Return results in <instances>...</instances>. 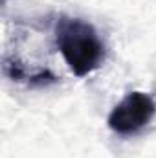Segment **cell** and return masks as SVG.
Returning <instances> with one entry per match:
<instances>
[{"label":"cell","instance_id":"6da1fadb","mask_svg":"<svg viewBox=\"0 0 156 158\" xmlns=\"http://www.w3.org/2000/svg\"><path fill=\"white\" fill-rule=\"evenodd\" d=\"M55 42L66 64L77 77L94 72L105 57V48L97 31L81 19H59L55 26Z\"/></svg>","mask_w":156,"mask_h":158},{"label":"cell","instance_id":"7a4b0ae2","mask_svg":"<svg viewBox=\"0 0 156 158\" xmlns=\"http://www.w3.org/2000/svg\"><path fill=\"white\" fill-rule=\"evenodd\" d=\"M156 114L154 99L145 92L127 94L109 116V127L117 134H134Z\"/></svg>","mask_w":156,"mask_h":158}]
</instances>
